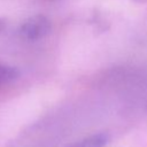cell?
Masks as SVG:
<instances>
[{"mask_svg":"<svg viewBox=\"0 0 147 147\" xmlns=\"http://www.w3.org/2000/svg\"><path fill=\"white\" fill-rule=\"evenodd\" d=\"M51 22L42 15H34L29 17L20 28V34L22 38L33 41L44 38L51 31Z\"/></svg>","mask_w":147,"mask_h":147,"instance_id":"cell-1","label":"cell"},{"mask_svg":"<svg viewBox=\"0 0 147 147\" xmlns=\"http://www.w3.org/2000/svg\"><path fill=\"white\" fill-rule=\"evenodd\" d=\"M109 140L106 133H94L92 136L85 137L67 147H105Z\"/></svg>","mask_w":147,"mask_h":147,"instance_id":"cell-2","label":"cell"},{"mask_svg":"<svg viewBox=\"0 0 147 147\" xmlns=\"http://www.w3.org/2000/svg\"><path fill=\"white\" fill-rule=\"evenodd\" d=\"M17 76H18V71L15 68L0 63V88L7 83L14 80Z\"/></svg>","mask_w":147,"mask_h":147,"instance_id":"cell-3","label":"cell"}]
</instances>
